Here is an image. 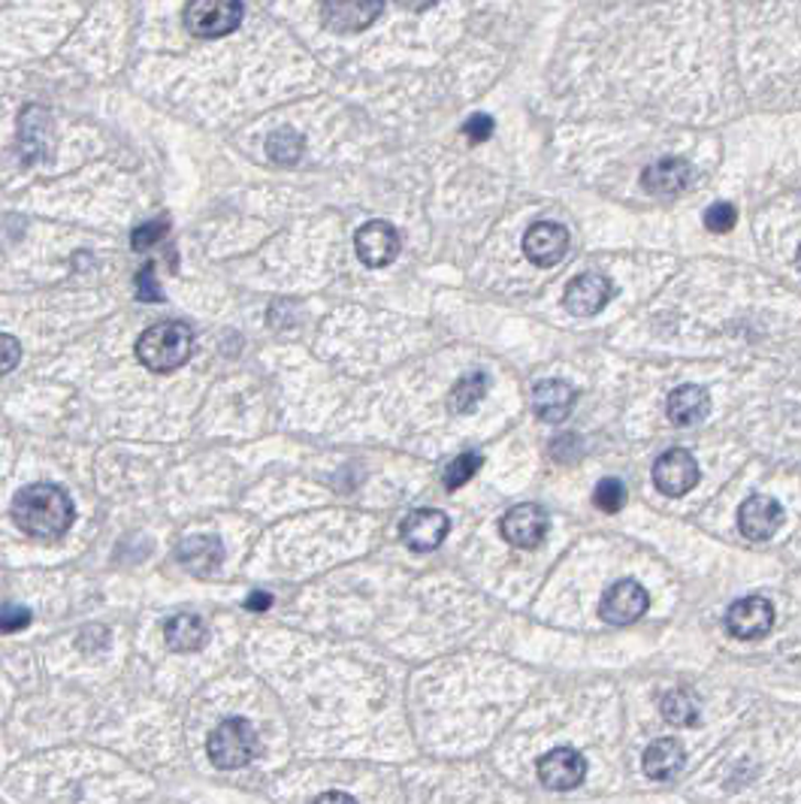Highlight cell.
I'll use <instances>...</instances> for the list:
<instances>
[{
  "label": "cell",
  "instance_id": "obj_1",
  "mask_svg": "<svg viewBox=\"0 0 801 804\" xmlns=\"http://www.w3.org/2000/svg\"><path fill=\"white\" fill-rule=\"evenodd\" d=\"M12 521L24 535L52 542V539L71 533L76 509L61 487L31 485L22 487L12 499Z\"/></svg>",
  "mask_w": 801,
  "mask_h": 804
},
{
  "label": "cell",
  "instance_id": "obj_2",
  "mask_svg": "<svg viewBox=\"0 0 801 804\" xmlns=\"http://www.w3.org/2000/svg\"><path fill=\"white\" fill-rule=\"evenodd\" d=\"M194 355V330L182 320H164L142 333L137 343L140 363L154 376H166L173 369H182Z\"/></svg>",
  "mask_w": 801,
  "mask_h": 804
},
{
  "label": "cell",
  "instance_id": "obj_3",
  "mask_svg": "<svg viewBox=\"0 0 801 804\" xmlns=\"http://www.w3.org/2000/svg\"><path fill=\"white\" fill-rule=\"evenodd\" d=\"M209 759H213L218 769L234 771L248 765L251 759L258 757V732L248 720H225L213 735H209Z\"/></svg>",
  "mask_w": 801,
  "mask_h": 804
},
{
  "label": "cell",
  "instance_id": "obj_4",
  "mask_svg": "<svg viewBox=\"0 0 801 804\" xmlns=\"http://www.w3.org/2000/svg\"><path fill=\"white\" fill-rule=\"evenodd\" d=\"M242 22V0H191L185 7V28L201 40L234 34Z\"/></svg>",
  "mask_w": 801,
  "mask_h": 804
},
{
  "label": "cell",
  "instance_id": "obj_5",
  "mask_svg": "<svg viewBox=\"0 0 801 804\" xmlns=\"http://www.w3.org/2000/svg\"><path fill=\"white\" fill-rule=\"evenodd\" d=\"M650 608V596L648 590L632 578H624L611 584L599 602V617L605 623H614V627H626V623H636L641 617L648 615Z\"/></svg>",
  "mask_w": 801,
  "mask_h": 804
},
{
  "label": "cell",
  "instance_id": "obj_6",
  "mask_svg": "<svg viewBox=\"0 0 801 804\" xmlns=\"http://www.w3.org/2000/svg\"><path fill=\"white\" fill-rule=\"evenodd\" d=\"M385 12V0H321V22L333 34H360Z\"/></svg>",
  "mask_w": 801,
  "mask_h": 804
},
{
  "label": "cell",
  "instance_id": "obj_7",
  "mask_svg": "<svg viewBox=\"0 0 801 804\" xmlns=\"http://www.w3.org/2000/svg\"><path fill=\"white\" fill-rule=\"evenodd\" d=\"M653 485L662 497H684L699 485V463L690 450L672 448L653 463Z\"/></svg>",
  "mask_w": 801,
  "mask_h": 804
},
{
  "label": "cell",
  "instance_id": "obj_8",
  "mask_svg": "<svg viewBox=\"0 0 801 804\" xmlns=\"http://www.w3.org/2000/svg\"><path fill=\"white\" fill-rule=\"evenodd\" d=\"M726 629L738 641H759L766 639L775 629V605L766 596H744L732 605L726 615Z\"/></svg>",
  "mask_w": 801,
  "mask_h": 804
},
{
  "label": "cell",
  "instance_id": "obj_9",
  "mask_svg": "<svg viewBox=\"0 0 801 804\" xmlns=\"http://www.w3.org/2000/svg\"><path fill=\"white\" fill-rule=\"evenodd\" d=\"M548 526H551V521H548V511L542 506L520 502L515 509H508L506 518H502V539L520 551H532L544 542Z\"/></svg>",
  "mask_w": 801,
  "mask_h": 804
},
{
  "label": "cell",
  "instance_id": "obj_10",
  "mask_svg": "<svg viewBox=\"0 0 801 804\" xmlns=\"http://www.w3.org/2000/svg\"><path fill=\"white\" fill-rule=\"evenodd\" d=\"M400 246V233L388 221H369L354 237V251H357L360 263H366L369 270H381V267L397 261Z\"/></svg>",
  "mask_w": 801,
  "mask_h": 804
},
{
  "label": "cell",
  "instance_id": "obj_11",
  "mask_svg": "<svg viewBox=\"0 0 801 804\" xmlns=\"http://www.w3.org/2000/svg\"><path fill=\"white\" fill-rule=\"evenodd\" d=\"M584 778H587V759L581 757L575 747H556L539 759V781L554 793L575 790L584 783Z\"/></svg>",
  "mask_w": 801,
  "mask_h": 804
},
{
  "label": "cell",
  "instance_id": "obj_12",
  "mask_svg": "<svg viewBox=\"0 0 801 804\" xmlns=\"http://www.w3.org/2000/svg\"><path fill=\"white\" fill-rule=\"evenodd\" d=\"M448 530L451 521L445 511L418 509L402 521L400 539L409 544L412 551H418V554H430V551H436L439 544L448 539Z\"/></svg>",
  "mask_w": 801,
  "mask_h": 804
},
{
  "label": "cell",
  "instance_id": "obj_13",
  "mask_svg": "<svg viewBox=\"0 0 801 804\" xmlns=\"http://www.w3.org/2000/svg\"><path fill=\"white\" fill-rule=\"evenodd\" d=\"M569 233L556 221H539L523 233V254L535 267H556L566 258Z\"/></svg>",
  "mask_w": 801,
  "mask_h": 804
},
{
  "label": "cell",
  "instance_id": "obj_14",
  "mask_svg": "<svg viewBox=\"0 0 801 804\" xmlns=\"http://www.w3.org/2000/svg\"><path fill=\"white\" fill-rule=\"evenodd\" d=\"M783 523V509L778 499L771 497H750L744 499L738 509V530L747 542H768Z\"/></svg>",
  "mask_w": 801,
  "mask_h": 804
},
{
  "label": "cell",
  "instance_id": "obj_15",
  "mask_svg": "<svg viewBox=\"0 0 801 804\" xmlns=\"http://www.w3.org/2000/svg\"><path fill=\"white\" fill-rule=\"evenodd\" d=\"M614 296V284L605 275H577L572 279L563 294V303L575 315V318H589V315H599L602 308L608 306V300Z\"/></svg>",
  "mask_w": 801,
  "mask_h": 804
},
{
  "label": "cell",
  "instance_id": "obj_16",
  "mask_svg": "<svg viewBox=\"0 0 801 804\" xmlns=\"http://www.w3.org/2000/svg\"><path fill=\"white\" fill-rule=\"evenodd\" d=\"M693 166L686 164L684 157H660L641 173V185L653 197H674L690 185Z\"/></svg>",
  "mask_w": 801,
  "mask_h": 804
},
{
  "label": "cell",
  "instance_id": "obj_17",
  "mask_svg": "<svg viewBox=\"0 0 801 804\" xmlns=\"http://www.w3.org/2000/svg\"><path fill=\"white\" fill-rule=\"evenodd\" d=\"M176 556L191 575L209 578L225 563V544H221V539H215V535H191V539L178 544Z\"/></svg>",
  "mask_w": 801,
  "mask_h": 804
},
{
  "label": "cell",
  "instance_id": "obj_18",
  "mask_svg": "<svg viewBox=\"0 0 801 804\" xmlns=\"http://www.w3.org/2000/svg\"><path fill=\"white\" fill-rule=\"evenodd\" d=\"M532 409H535L539 421H544V424H563V421H569V414L575 409V391H572V384L560 379L539 381L535 391H532Z\"/></svg>",
  "mask_w": 801,
  "mask_h": 804
},
{
  "label": "cell",
  "instance_id": "obj_19",
  "mask_svg": "<svg viewBox=\"0 0 801 804\" xmlns=\"http://www.w3.org/2000/svg\"><path fill=\"white\" fill-rule=\"evenodd\" d=\"M52 140V119L43 107H28L19 119V145H22L24 164L43 161L48 154Z\"/></svg>",
  "mask_w": 801,
  "mask_h": 804
},
{
  "label": "cell",
  "instance_id": "obj_20",
  "mask_svg": "<svg viewBox=\"0 0 801 804\" xmlns=\"http://www.w3.org/2000/svg\"><path fill=\"white\" fill-rule=\"evenodd\" d=\"M686 750L678 738H660L645 750L641 765L650 781H674L681 771H684Z\"/></svg>",
  "mask_w": 801,
  "mask_h": 804
},
{
  "label": "cell",
  "instance_id": "obj_21",
  "mask_svg": "<svg viewBox=\"0 0 801 804\" xmlns=\"http://www.w3.org/2000/svg\"><path fill=\"white\" fill-rule=\"evenodd\" d=\"M669 421L678 426H693L699 421H705L707 412H711V396H707L705 388L699 384H684V388H674L669 393Z\"/></svg>",
  "mask_w": 801,
  "mask_h": 804
},
{
  "label": "cell",
  "instance_id": "obj_22",
  "mask_svg": "<svg viewBox=\"0 0 801 804\" xmlns=\"http://www.w3.org/2000/svg\"><path fill=\"white\" fill-rule=\"evenodd\" d=\"M164 639L170 651L178 653L201 651L203 644L209 641V627H206V620L197 615L170 617L164 627Z\"/></svg>",
  "mask_w": 801,
  "mask_h": 804
},
{
  "label": "cell",
  "instance_id": "obj_23",
  "mask_svg": "<svg viewBox=\"0 0 801 804\" xmlns=\"http://www.w3.org/2000/svg\"><path fill=\"white\" fill-rule=\"evenodd\" d=\"M490 388V381L484 372H469V376H463V379L451 388L448 393V409L454 414H469L478 409V402L484 400V393Z\"/></svg>",
  "mask_w": 801,
  "mask_h": 804
},
{
  "label": "cell",
  "instance_id": "obj_24",
  "mask_svg": "<svg viewBox=\"0 0 801 804\" xmlns=\"http://www.w3.org/2000/svg\"><path fill=\"white\" fill-rule=\"evenodd\" d=\"M662 717L672 726H695L699 722V698L690 689H672L660 698Z\"/></svg>",
  "mask_w": 801,
  "mask_h": 804
},
{
  "label": "cell",
  "instance_id": "obj_25",
  "mask_svg": "<svg viewBox=\"0 0 801 804\" xmlns=\"http://www.w3.org/2000/svg\"><path fill=\"white\" fill-rule=\"evenodd\" d=\"M303 149H306V140L294 128H282V131L270 133V140H267V154L272 164L279 166H294L303 157Z\"/></svg>",
  "mask_w": 801,
  "mask_h": 804
},
{
  "label": "cell",
  "instance_id": "obj_26",
  "mask_svg": "<svg viewBox=\"0 0 801 804\" xmlns=\"http://www.w3.org/2000/svg\"><path fill=\"white\" fill-rule=\"evenodd\" d=\"M481 463L484 457L478 450H463L459 457H454V460L445 466V472H442V485H445V490H459L466 481H472L475 472L481 469Z\"/></svg>",
  "mask_w": 801,
  "mask_h": 804
},
{
  "label": "cell",
  "instance_id": "obj_27",
  "mask_svg": "<svg viewBox=\"0 0 801 804\" xmlns=\"http://www.w3.org/2000/svg\"><path fill=\"white\" fill-rule=\"evenodd\" d=\"M593 502L596 509L605 511V514H614L626 506V487L620 478H602L596 490H593Z\"/></svg>",
  "mask_w": 801,
  "mask_h": 804
},
{
  "label": "cell",
  "instance_id": "obj_28",
  "mask_svg": "<svg viewBox=\"0 0 801 804\" xmlns=\"http://www.w3.org/2000/svg\"><path fill=\"white\" fill-rule=\"evenodd\" d=\"M166 230H170V221L166 218H154V221H145L133 230V237H130V246L133 251H149L152 246H158L161 239L166 237Z\"/></svg>",
  "mask_w": 801,
  "mask_h": 804
},
{
  "label": "cell",
  "instance_id": "obj_29",
  "mask_svg": "<svg viewBox=\"0 0 801 804\" xmlns=\"http://www.w3.org/2000/svg\"><path fill=\"white\" fill-rule=\"evenodd\" d=\"M735 221H738V213L732 203H714L705 213V227L711 233H729Z\"/></svg>",
  "mask_w": 801,
  "mask_h": 804
},
{
  "label": "cell",
  "instance_id": "obj_30",
  "mask_svg": "<svg viewBox=\"0 0 801 804\" xmlns=\"http://www.w3.org/2000/svg\"><path fill=\"white\" fill-rule=\"evenodd\" d=\"M137 296L142 303H164V291H161V284L154 279V263H145L137 272Z\"/></svg>",
  "mask_w": 801,
  "mask_h": 804
},
{
  "label": "cell",
  "instance_id": "obj_31",
  "mask_svg": "<svg viewBox=\"0 0 801 804\" xmlns=\"http://www.w3.org/2000/svg\"><path fill=\"white\" fill-rule=\"evenodd\" d=\"M31 627V611L22 608V605H3L0 608V632H22V629Z\"/></svg>",
  "mask_w": 801,
  "mask_h": 804
},
{
  "label": "cell",
  "instance_id": "obj_32",
  "mask_svg": "<svg viewBox=\"0 0 801 804\" xmlns=\"http://www.w3.org/2000/svg\"><path fill=\"white\" fill-rule=\"evenodd\" d=\"M22 360V345L10 333H0V376H10Z\"/></svg>",
  "mask_w": 801,
  "mask_h": 804
},
{
  "label": "cell",
  "instance_id": "obj_33",
  "mask_svg": "<svg viewBox=\"0 0 801 804\" xmlns=\"http://www.w3.org/2000/svg\"><path fill=\"white\" fill-rule=\"evenodd\" d=\"M463 133L469 137V142H484V140H490L494 137V119L490 116H472L466 124H463Z\"/></svg>",
  "mask_w": 801,
  "mask_h": 804
},
{
  "label": "cell",
  "instance_id": "obj_34",
  "mask_svg": "<svg viewBox=\"0 0 801 804\" xmlns=\"http://www.w3.org/2000/svg\"><path fill=\"white\" fill-rule=\"evenodd\" d=\"M246 608L248 611H267V608H272V596L270 593H251L246 599Z\"/></svg>",
  "mask_w": 801,
  "mask_h": 804
},
{
  "label": "cell",
  "instance_id": "obj_35",
  "mask_svg": "<svg viewBox=\"0 0 801 804\" xmlns=\"http://www.w3.org/2000/svg\"><path fill=\"white\" fill-rule=\"evenodd\" d=\"M402 10H412V12H421V10H430L436 0H397Z\"/></svg>",
  "mask_w": 801,
  "mask_h": 804
},
{
  "label": "cell",
  "instance_id": "obj_36",
  "mask_svg": "<svg viewBox=\"0 0 801 804\" xmlns=\"http://www.w3.org/2000/svg\"><path fill=\"white\" fill-rule=\"evenodd\" d=\"M318 802H354L351 795H343V793H327V795H321Z\"/></svg>",
  "mask_w": 801,
  "mask_h": 804
},
{
  "label": "cell",
  "instance_id": "obj_37",
  "mask_svg": "<svg viewBox=\"0 0 801 804\" xmlns=\"http://www.w3.org/2000/svg\"><path fill=\"white\" fill-rule=\"evenodd\" d=\"M799 270H801V249H799Z\"/></svg>",
  "mask_w": 801,
  "mask_h": 804
}]
</instances>
